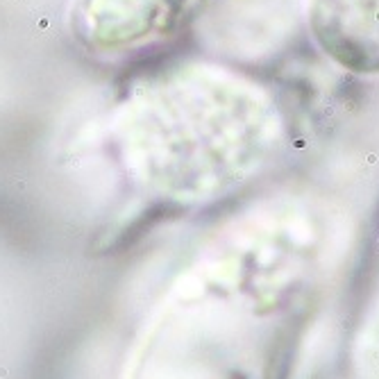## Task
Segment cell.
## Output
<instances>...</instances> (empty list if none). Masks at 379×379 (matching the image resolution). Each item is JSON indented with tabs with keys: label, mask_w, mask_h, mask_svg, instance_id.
Segmentation results:
<instances>
[{
	"label": "cell",
	"mask_w": 379,
	"mask_h": 379,
	"mask_svg": "<svg viewBox=\"0 0 379 379\" xmlns=\"http://www.w3.org/2000/svg\"><path fill=\"white\" fill-rule=\"evenodd\" d=\"M198 5L200 0H77L73 25L95 50H125L182 27Z\"/></svg>",
	"instance_id": "7a4b0ae2"
},
{
	"label": "cell",
	"mask_w": 379,
	"mask_h": 379,
	"mask_svg": "<svg viewBox=\"0 0 379 379\" xmlns=\"http://www.w3.org/2000/svg\"><path fill=\"white\" fill-rule=\"evenodd\" d=\"M318 48L350 73L379 75V0H304Z\"/></svg>",
	"instance_id": "3957f363"
},
{
	"label": "cell",
	"mask_w": 379,
	"mask_h": 379,
	"mask_svg": "<svg viewBox=\"0 0 379 379\" xmlns=\"http://www.w3.org/2000/svg\"><path fill=\"white\" fill-rule=\"evenodd\" d=\"M273 98L222 68H182L152 86L123 125L136 182L179 204H207L261 177L284 150Z\"/></svg>",
	"instance_id": "6da1fadb"
}]
</instances>
